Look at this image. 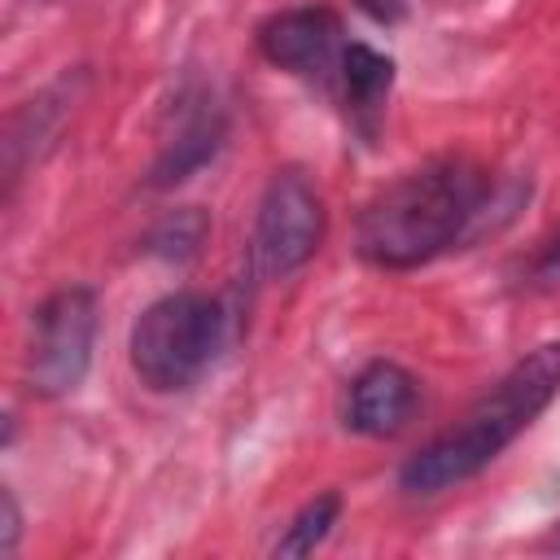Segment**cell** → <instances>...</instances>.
Segmentation results:
<instances>
[{"label":"cell","mask_w":560,"mask_h":560,"mask_svg":"<svg viewBox=\"0 0 560 560\" xmlns=\"http://www.w3.org/2000/svg\"><path fill=\"white\" fill-rule=\"evenodd\" d=\"M490 175L459 153L385 184L354 219V254L381 271H411L459 245L486 214Z\"/></svg>","instance_id":"1"},{"label":"cell","mask_w":560,"mask_h":560,"mask_svg":"<svg viewBox=\"0 0 560 560\" xmlns=\"http://www.w3.org/2000/svg\"><path fill=\"white\" fill-rule=\"evenodd\" d=\"M560 394V341L534 346L516 359L451 429L424 442L398 472V486L411 499L446 494L490 468Z\"/></svg>","instance_id":"2"},{"label":"cell","mask_w":560,"mask_h":560,"mask_svg":"<svg viewBox=\"0 0 560 560\" xmlns=\"http://www.w3.org/2000/svg\"><path fill=\"white\" fill-rule=\"evenodd\" d=\"M223 346H228L223 302L184 289L144 306V315L131 328L127 354L140 385H149L153 394H179L214 368Z\"/></svg>","instance_id":"3"},{"label":"cell","mask_w":560,"mask_h":560,"mask_svg":"<svg viewBox=\"0 0 560 560\" xmlns=\"http://www.w3.org/2000/svg\"><path fill=\"white\" fill-rule=\"evenodd\" d=\"M101 302L88 284H61L35 306L26 341V385L39 398H66L83 385L96 350Z\"/></svg>","instance_id":"4"},{"label":"cell","mask_w":560,"mask_h":560,"mask_svg":"<svg viewBox=\"0 0 560 560\" xmlns=\"http://www.w3.org/2000/svg\"><path fill=\"white\" fill-rule=\"evenodd\" d=\"M324 197L319 188L306 179V171L284 166L267 179L262 197H258V214H254V267L262 276H293L302 271L315 249L324 245Z\"/></svg>","instance_id":"5"},{"label":"cell","mask_w":560,"mask_h":560,"mask_svg":"<svg viewBox=\"0 0 560 560\" xmlns=\"http://www.w3.org/2000/svg\"><path fill=\"white\" fill-rule=\"evenodd\" d=\"M258 52L298 79H337L346 39H341V18L324 4H302V9H280L258 26Z\"/></svg>","instance_id":"6"},{"label":"cell","mask_w":560,"mask_h":560,"mask_svg":"<svg viewBox=\"0 0 560 560\" xmlns=\"http://www.w3.org/2000/svg\"><path fill=\"white\" fill-rule=\"evenodd\" d=\"M416 402H420V381L402 363L376 359L346 389V429L363 438H394L411 424Z\"/></svg>","instance_id":"7"},{"label":"cell","mask_w":560,"mask_h":560,"mask_svg":"<svg viewBox=\"0 0 560 560\" xmlns=\"http://www.w3.org/2000/svg\"><path fill=\"white\" fill-rule=\"evenodd\" d=\"M223 131H228V122H223V109L214 105V96L210 92H184L175 101V127H171V136L158 149V162L149 171V184L153 188L184 184L192 171H201L219 153Z\"/></svg>","instance_id":"8"},{"label":"cell","mask_w":560,"mask_h":560,"mask_svg":"<svg viewBox=\"0 0 560 560\" xmlns=\"http://www.w3.org/2000/svg\"><path fill=\"white\" fill-rule=\"evenodd\" d=\"M337 83H341L350 114H376L389 96L394 61L385 52H376L372 44H346L341 66H337Z\"/></svg>","instance_id":"9"},{"label":"cell","mask_w":560,"mask_h":560,"mask_svg":"<svg viewBox=\"0 0 560 560\" xmlns=\"http://www.w3.org/2000/svg\"><path fill=\"white\" fill-rule=\"evenodd\" d=\"M337 516H341V494H337V490L315 494V499L289 521L284 538L276 542V556H311V551L332 534Z\"/></svg>","instance_id":"10"},{"label":"cell","mask_w":560,"mask_h":560,"mask_svg":"<svg viewBox=\"0 0 560 560\" xmlns=\"http://www.w3.org/2000/svg\"><path fill=\"white\" fill-rule=\"evenodd\" d=\"M201 241H206V214L188 206L158 223V232L149 236V249L162 258H188V254H197Z\"/></svg>","instance_id":"11"},{"label":"cell","mask_w":560,"mask_h":560,"mask_svg":"<svg viewBox=\"0 0 560 560\" xmlns=\"http://www.w3.org/2000/svg\"><path fill=\"white\" fill-rule=\"evenodd\" d=\"M18 538H22V512H18L13 490H4L0 494V556H13Z\"/></svg>","instance_id":"12"},{"label":"cell","mask_w":560,"mask_h":560,"mask_svg":"<svg viewBox=\"0 0 560 560\" xmlns=\"http://www.w3.org/2000/svg\"><path fill=\"white\" fill-rule=\"evenodd\" d=\"M354 4H359L368 18L385 22V26H389V22H398V18L407 13V0H354Z\"/></svg>","instance_id":"13"}]
</instances>
